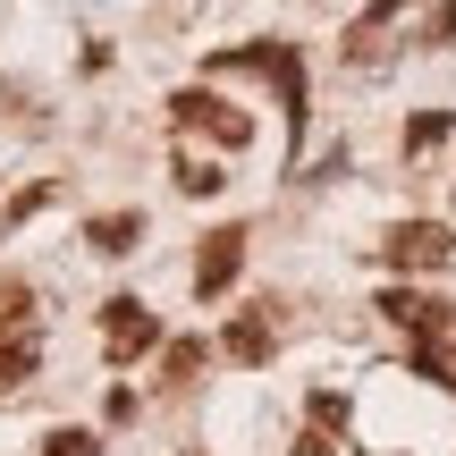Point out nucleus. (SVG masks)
<instances>
[{"label": "nucleus", "instance_id": "nucleus-1", "mask_svg": "<svg viewBox=\"0 0 456 456\" xmlns=\"http://www.w3.org/2000/svg\"><path fill=\"white\" fill-rule=\"evenodd\" d=\"M43 363V330H34V288L26 279H0V389L34 380Z\"/></svg>", "mask_w": 456, "mask_h": 456}, {"label": "nucleus", "instance_id": "nucleus-2", "mask_svg": "<svg viewBox=\"0 0 456 456\" xmlns=\"http://www.w3.org/2000/svg\"><path fill=\"white\" fill-rule=\"evenodd\" d=\"M220 68H254V77L279 85V110H288V127L305 135V60H296L288 43H237V51H212V77Z\"/></svg>", "mask_w": 456, "mask_h": 456}, {"label": "nucleus", "instance_id": "nucleus-3", "mask_svg": "<svg viewBox=\"0 0 456 456\" xmlns=\"http://www.w3.org/2000/svg\"><path fill=\"white\" fill-rule=\"evenodd\" d=\"M169 118H178V135H212L220 152H245V144H254V118L228 110V102H220V94H203V85H186V94L169 102Z\"/></svg>", "mask_w": 456, "mask_h": 456}, {"label": "nucleus", "instance_id": "nucleus-4", "mask_svg": "<svg viewBox=\"0 0 456 456\" xmlns=\"http://www.w3.org/2000/svg\"><path fill=\"white\" fill-rule=\"evenodd\" d=\"M380 262H389V271H448L456 262V228L448 220H397L389 237H380Z\"/></svg>", "mask_w": 456, "mask_h": 456}, {"label": "nucleus", "instance_id": "nucleus-5", "mask_svg": "<svg viewBox=\"0 0 456 456\" xmlns=\"http://www.w3.org/2000/svg\"><path fill=\"white\" fill-rule=\"evenodd\" d=\"M279 330H288V305H279V296H254V305L220 330V355L228 363H271L279 355Z\"/></svg>", "mask_w": 456, "mask_h": 456}, {"label": "nucleus", "instance_id": "nucleus-6", "mask_svg": "<svg viewBox=\"0 0 456 456\" xmlns=\"http://www.w3.org/2000/svg\"><path fill=\"white\" fill-rule=\"evenodd\" d=\"M152 346H161L152 305H144V296H110V305H102V355H110V363H135V355H152Z\"/></svg>", "mask_w": 456, "mask_h": 456}, {"label": "nucleus", "instance_id": "nucleus-7", "mask_svg": "<svg viewBox=\"0 0 456 456\" xmlns=\"http://www.w3.org/2000/svg\"><path fill=\"white\" fill-rule=\"evenodd\" d=\"M245 271V228L228 220V228H212V237H203V254H195V296L203 305H212V296H228V279Z\"/></svg>", "mask_w": 456, "mask_h": 456}, {"label": "nucleus", "instance_id": "nucleus-8", "mask_svg": "<svg viewBox=\"0 0 456 456\" xmlns=\"http://www.w3.org/2000/svg\"><path fill=\"white\" fill-rule=\"evenodd\" d=\"M380 313H389L397 330H414V338H448V322H456L440 296H423V288H389V296H380Z\"/></svg>", "mask_w": 456, "mask_h": 456}, {"label": "nucleus", "instance_id": "nucleus-9", "mask_svg": "<svg viewBox=\"0 0 456 456\" xmlns=\"http://www.w3.org/2000/svg\"><path fill=\"white\" fill-rule=\"evenodd\" d=\"M406 9H414V0H372V9L346 26V60H355V68H372V60H380V43H389V26H397Z\"/></svg>", "mask_w": 456, "mask_h": 456}, {"label": "nucleus", "instance_id": "nucleus-10", "mask_svg": "<svg viewBox=\"0 0 456 456\" xmlns=\"http://www.w3.org/2000/svg\"><path fill=\"white\" fill-rule=\"evenodd\" d=\"M338 431H346V397L322 389L313 414H305V431H296V456H338Z\"/></svg>", "mask_w": 456, "mask_h": 456}, {"label": "nucleus", "instance_id": "nucleus-11", "mask_svg": "<svg viewBox=\"0 0 456 456\" xmlns=\"http://www.w3.org/2000/svg\"><path fill=\"white\" fill-rule=\"evenodd\" d=\"M135 237H144V220H135V212H102V220H85V245H94V254H135Z\"/></svg>", "mask_w": 456, "mask_h": 456}, {"label": "nucleus", "instance_id": "nucleus-12", "mask_svg": "<svg viewBox=\"0 0 456 456\" xmlns=\"http://www.w3.org/2000/svg\"><path fill=\"white\" fill-rule=\"evenodd\" d=\"M203 355H212V346H203V338H178V346H161V389H195Z\"/></svg>", "mask_w": 456, "mask_h": 456}, {"label": "nucleus", "instance_id": "nucleus-13", "mask_svg": "<svg viewBox=\"0 0 456 456\" xmlns=\"http://www.w3.org/2000/svg\"><path fill=\"white\" fill-rule=\"evenodd\" d=\"M414 372L440 380V389H456V355H448V338H414Z\"/></svg>", "mask_w": 456, "mask_h": 456}, {"label": "nucleus", "instance_id": "nucleus-14", "mask_svg": "<svg viewBox=\"0 0 456 456\" xmlns=\"http://www.w3.org/2000/svg\"><path fill=\"white\" fill-rule=\"evenodd\" d=\"M178 186H186V195H220V161H195V152H178Z\"/></svg>", "mask_w": 456, "mask_h": 456}, {"label": "nucleus", "instance_id": "nucleus-15", "mask_svg": "<svg viewBox=\"0 0 456 456\" xmlns=\"http://www.w3.org/2000/svg\"><path fill=\"white\" fill-rule=\"evenodd\" d=\"M448 127H456L448 110H423V118H414V127H406V152H431V144H440Z\"/></svg>", "mask_w": 456, "mask_h": 456}, {"label": "nucleus", "instance_id": "nucleus-16", "mask_svg": "<svg viewBox=\"0 0 456 456\" xmlns=\"http://www.w3.org/2000/svg\"><path fill=\"white\" fill-rule=\"evenodd\" d=\"M43 456H102V440H94V431H51Z\"/></svg>", "mask_w": 456, "mask_h": 456}, {"label": "nucleus", "instance_id": "nucleus-17", "mask_svg": "<svg viewBox=\"0 0 456 456\" xmlns=\"http://www.w3.org/2000/svg\"><path fill=\"white\" fill-rule=\"evenodd\" d=\"M43 203H51V186H26V195L9 203V228H17V220H34V212H43Z\"/></svg>", "mask_w": 456, "mask_h": 456}, {"label": "nucleus", "instance_id": "nucleus-18", "mask_svg": "<svg viewBox=\"0 0 456 456\" xmlns=\"http://www.w3.org/2000/svg\"><path fill=\"white\" fill-rule=\"evenodd\" d=\"M423 43H456V0H440V9H431V34Z\"/></svg>", "mask_w": 456, "mask_h": 456}]
</instances>
